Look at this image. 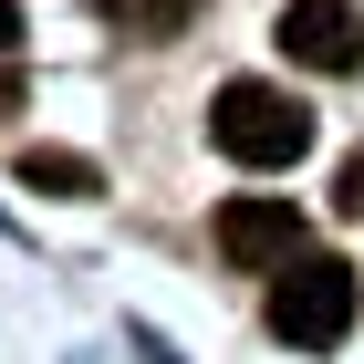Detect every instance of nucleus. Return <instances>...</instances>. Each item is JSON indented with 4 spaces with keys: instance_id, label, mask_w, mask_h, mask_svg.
I'll return each mask as SVG.
<instances>
[{
    "instance_id": "3",
    "label": "nucleus",
    "mask_w": 364,
    "mask_h": 364,
    "mask_svg": "<svg viewBox=\"0 0 364 364\" xmlns=\"http://www.w3.org/2000/svg\"><path fill=\"white\" fill-rule=\"evenodd\" d=\"M271 42L302 63V73H354V63H364V11H354V0H281Z\"/></svg>"
},
{
    "instance_id": "2",
    "label": "nucleus",
    "mask_w": 364,
    "mask_h": 364,
    "mask_svg": "<svg viewBox=\"0 0 364 364\" xmlns=\"http://www.w3.org/2000/svg\"><path fill=\"white\" fill-rule=\"evenodd\" d=\"M354 312H364V281L343 271V260H323V250H302L271 281V333L302 343V354H333V343L354 333Z\"/></svg>"
},
{
    "instance_id": "8",
    "label": "nucleus",
    "mask_w": 364,
    "mask_h": 364,
    "mask_svg": "<svg viewBox=\"0 0 364 364\" xmlns=\"http://www.w3.org/2000/svg\"><path fill=\"white\" fill-rule=\"evenodd\" d=\"M11 42H21V11H11V0H0V53H11Z\"/></svg>"
},
{
    "instance_id": "6",
    "label": "nucleus",
    "mask_w": 364,
    "mask_h": 364,
    "mask_svg": "<svg viewBox=\"0 0 364 364\" xmlns=\"http://www.w3.org/2000/svg\"><path fill=\"white\" fill-rule=\"evenodd\" d=\"M114 21L136 31V42H177V31L198 21V0H114Z\"/></svg>"
},
{
    "instance_id": "5",
    "label": "nucleus",
    "mask_w": 364,
    "mask_h": 364,
    "mask_svg": "<svg viewBox=\"0 0 364 364\" xmlns=\"http://www.w3.org/2000/svg\"><path fill=\"white\" fill-rule=\"evenodd\" d=\"M21 188H42V198H94L105 177H94V156H63V146H21Z\"/></svg>"
},
{
    "instance_id": "7",
    "label": "nucleus",
    "mask_w": 364,
    "mask_h": 364,
    "mask_svg": "<svg viewBox=\"0 0 364 364\" xmlns=\"http://www.w3.org/2000/svg\"><path fill=\"white\" fill-rule=\"evenodd\" d=\"M333 198H343V208H354V219H364V146H354V156H343V177H333Z\"/></svg>"
},
{
    "instance_id": "4",
    "label": "nucleus",
    "mask_w": 364,
    "mask_h": 364,
    "mask_svg": "<svg viewBox=\"0 0 364 364\" xmlns=\"http://www.w3.org/2000/svg\"><path fill=\"white\" fill-rule=\"evenodd\" d=\"M219 260L229 271H291L302 260V208L291 198H229L219 208Z\"/></svg>"
},
{
    "instance_id": "1",
    "label": "nucleus",
    "mask_w": 364,
    "mask_h": 364,
    "mask_svg": "<svg viewBox=\"0 0 364 364\" xmlns=\"http://www.w3.org/2000/svg\"><path fill=\"white\" fill-rule=\"evenodd\" d=\"M208 146H219L229 167H302L312 114H302V94H281V84H219Z\"/></svg>"
}]
</instances>
